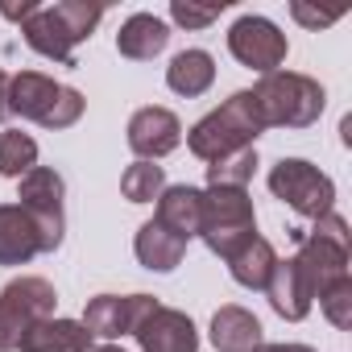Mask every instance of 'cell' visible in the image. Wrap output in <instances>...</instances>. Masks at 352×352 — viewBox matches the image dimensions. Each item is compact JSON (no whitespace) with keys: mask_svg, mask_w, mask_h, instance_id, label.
<instances>
[{"mask_svg":"<svg viewBox=\"0 0 352 352\" xmlns=\"http://www.w3.org/2000/svg\"><path fill=\"white\" fill-rule=\"evenodd\" d=\"M166 46H170V25L162 17H153V13H133L116 34V50L124 58H133V63H149Z\"/></svg>","mask_w":352,"mask_h":352,"instance_id":"e0dca14e","label":"cell"},{"mask_svg":"<svg viewBox=\"0 0 352 352\" xmlns=\"http://www.w3.org/2000/svg\"><path fill=\"white\" fill-rule=\"evenodd\" d=\"M183 145V120L174 116L170 108H137L129 116V149L141 157V162H157L166 153H174Z\"/></svg>","mask_w":352,"mask_h":352,"instance_id":"30bf717a","label":"cell"},{"mask_svg":"<svg viewBox=\"0 0 352 352\" xmlns=\"http://www.w3.org/2000/svg\"><path fill=\"white\" fill-rule=\"evenodd\" d=\"M212 344H216V352H253L257 344H265L261 340V319L253 311L228 302L212 315Z\"/></svg>","mask_w":352,"mask_h":352,"instance_id":"ac0fdd59","label":"cell"},{"mask_svg":"<svg viewBox=\"0 0 352 352\" xmlns=\"http://www.w3.org/2000/svg\"><path fill=\"white\" fill-rule=\"evenodd\" d=\"M253 174H257V149H236L220 162H208V187H241L249 191L253 183Z\"/></svg>","mask_w":352,"mask_h":352,"instance_id":"7402d4cb","label":"cell"},{"mask_svg":"<svg viewBox=\"0 0 352 352\" xmlns=\"http://www.w3.org/2000/svg\"><path fill=\"white\" fill-rule=\"evenodd\" d=\"M157 298L153 294H96L83 311V327L91 336H104V340H116V336H133V327L141 323V315L153 307Z\"/></svg>","mask_w":352,"mask_h":352,"instance_id":"8fae6325","label":"cell"},{"mask_svg":"<svg viewBox=\"0 0 352 352\" xmlns=\"http://www.w3.org/2000/svg\"><path fill=\"white\" fill-rule=\"evenodd\" d=\"M17 348H21V352H91V331H87L79 319H58V315H50V319L34 323V327L21 336Z\"/></svg>","mask_w":352,"mask_h":352,"instance_id":"2e32d148","label":"cell"},{"mask_svg":"<svg viewBox=\"0 0 352 352\" xmlns=\"http://www.w3.org/2000/svg\"><path fill=\"white\" fill-rule=\"evenodd\" d=\"M17 183H21L17 187V199H21V208L38 224L42 253H54L63 245V228H67V220H63V195H67L63 174L50 170V166H34L25 179H17Z\"/></svg>","mask_w":352,"mask_h":352,"instance_id":"52a82bcc","label":"cell"},{"mask_svg":"<svg viewBox=\"0 0 352 352\" xmlns=\"http://www.w3.org/2000/svg\"><path fill=\"white\" fill-rule=\"evenodd\" d=\"M166 83H170V91L195 100V96H204L216 83V58L208 50H183V54H174L170 67H166Z\"/></svg>","mask_w":352,"mask_h":352,"instance_id":"44dd1931","label":"cell"},{"mask_svg":"<svg viewBox=\"0 0 352 352\" xmlns=\"http://www.w3.org/2000/svg\"><path fill=\"white\" fill-rule=\"evenodd\" d=\"M265 298H270V307H274L282 319H290V323H298V319L311 315L315 294H311V286H307V278H302V270H298L294 257H286V261L274 265V274H270V282H265Z\"/></svg>","mask_w":352,"mask_h":352,"instance_id":"7c38bea8","label":"cell"},{"mask_svg":"<svg viewBox=\"0 0 352 352\" xmlns=\"http://www.w3.org/2000/svg\"><path fill=\"white\" fill-rule=\"evenodd\" d=\"M319 311L327 315V323H331V327L348 331V327H352V278L331 282V286L319 294Z\"/></svg>","mask_w":352,"mask_h":352,"instance_id":"484cf974","label":"cell"},{"mask_svg":"<svg viewBox=\"0 0 352 352\" xmlns=\"http://www.w3.org/2000/svg\"><path fill=\"white\" fill-rule=\"evenodd\" d=\"M21 34H25V46H30L34 54L54 58V63H63V67H75V38H71L67 25L58 21L54 5H42V9L21 25Z\"/></svg>","mask_w":352,"mask_h":352,"instance_id":"9a60e30c","label":"cell"},{"mask_svg":"<svg viewBox=\"0 0 352 352\" xmlns=\"http://www.w3.org/2000/svg\"><path fill=\"white\" fill-rule=\"evenodd\" d=\"M162 191H166V174H162V166H153V162H133V166L120 174V195H124L129 204H153Z\"/></svg>","mask_w":352,"mask_h":352,"instance_id":"cb8c5ba5","label":"cell"},{"mask_svg":"<svg viewBox=\"0 0 352 352\" xmlns=\"http://www.w3.org/2000/svg\"><path fill=\"white\" fill-rule=\"evenodd\" d=\"M290 13H294V21H302L307 30H319V25H331L340 13H315V9H307V5H298V0H294V5H290Z\"/></svg>","mask_w":352,"mask_h":352,"instance_id":"f1b7e54d","label":"cell"},{"mask_svg":"<svg viewBox=\"0 0 352 352\" xmlns=\"http://www.w3.org/2000/svg\"><path fill=\"white\" fill-rule=\"evenodd\" d=\"M228 50H232V58H236L241 67H249V71H257V75H270V71H278V67L286 63L290 42H286V34H282L270 17L245 13V17L228 30Z\"/></svg>","mask_w":352,"mask_h":352,"instance_id":"ba28073f","label":"cell"},{"mask_svg":"<svg viewBox=\"0 0 352 352\" xmlns=\"http://www.w3.org/2000/svg\"><path fill=\"white\" fill-rule=\"evenodd\" d=\"M274 265H278V253H274V245H270L265 236H249V241L228 257V274H232V282L245 286V290H265Z\"/></svg>","mask_w":352,"mask_h":352,"instance_id":"ffe728a7","label":"cell"},{"mask_svg":"<svg viewBox=\"0 0 352 352\" xmlns=\"http://www.w3.org/2000/svg\"><path fill=\"white\" fill-rule=\"evenodd\" d=\"M42 253L34 216L21 204H0V265H30Z\"/></svg>","mask_w":352,"mask_h":352,"instance_id":"4fadbf2b","label":"cell"},{"mask_svg":"<svg viewBox=\"0 0 352 352\" xmlns=\"http://www.w3.org/2000/svg\"><path fill=\"white\" fill-rule=\"evenodd\" d=\"M224 9H228V0H220V5H191V0H174V5H170V21L183 25V30H208Z\"/></svg>","mask_w":352,"mask_h":352,"instance_id":"4316f807","label":"cell"},{"mask_svg":"<svg viewBox=\"0 0 352 352\" xmlns=\"http://www.w3.org/2000/svg\"><path fill=\"white\" fill-rule=\"evenodd\" d=\"M270 191L286 208H294L298 216H307V220H319V216L336 212L331 208L336 204V183L327 179L319 166H311L307 157H282L270 170Z\"/></svg>","mask_w":352,"mask_h":352,"instance_id":"8992f818","label":"cell"},{"mask_svg":"<svg viewBox=\"0 0 352 352\" xmlns=\"http://www.w3.org/2000/svg\"><path fill=\"white\" fill-rule=\"evenodd\" d=\"M265 133V116L257 108L253 91H232L216 112H208L199 124H191L187 145L199 162H220L236 149H249Z\"/></svg>","mask_w":352,"mask_h":352,"instance_id":"6da1fadb","label":"cell"},{"mask_svg":"<svg viewBox=\"0 0 352 352\" xmlns=\"http://www.w3.org/2000/svg\"><path fill=\"white\" fill-rule=\"evenodd\" d=\"M54 13H58V21L67 25V34L75 38V46H79V42H87V38H91V30H96V25H100V17H104V9H100V5H87V0H58Z\"/></svg>","mask_w":352,"mask_h":352,"instance_id":"d4e9b609","label":"cell"},{"mask_svg":"<svg viewBox=\"0 0 352 352\" xmlns=\"http://www.w3.org/2000/svg\"><path fill=\"white\" fill-rule=\"evenodd\" d=\"M253 352H315V348H307V344H257Z\"/></svg>","mask_w":352,"mask_h":352,"instance_id":"f546056e","label":"cell"},{"mask_svg":"<svg viewBox=\"0 0 352 352\" xmlns=\"http://www.w3.org/2000/svg\"><path fill=\"white\" fill-rule=\"evenodd\" d=\"M83 91L54 83L42 71H21L9 79V116L34 120L42 129H71L83 116Z\"/></svg>","mask_w":352,"mask_h":352,"instance_id":"3957f363","label":"cell"},{"mask_svg":"<svg viewBox=\"0 0 352 352\" xmlns=\"http://www.w3.org/2000/svg\"><path fill=\"white\" fill-rule=\"evenodd\" d=\"M91 352H124V348H116V344H100V348H91Z\"/></svg>","mask_w":352,"mask_h":352,"instance_id":"1f68e13d","label":"cell"},{"mask_svg":"<svg viewBox=\"0 0 352 352\" xmlns=\"http://www.w3.org/2000/svg\"><path fill=\"white\" fill-rule=\"evenodd\" d=\"M9 116V75L0 71V120Z\"/></svg>","mask_w":352,"mask_h":352,"instance_id":"4dcf8cb0","label":"cell"},{"mask_svg":"<svg viewBox=\"0 0 352 352\" xmlns=\"http://www.w3.org/2000/svg\"><path fill=\"white\" fill-rule=\"evenodd\" d=\"M253 96H257V108L265 116V129H311L323 116V104H327L319 79L298 75V71L261 75Z\"/></svg>","mask_w":352,"mask_h":352,"instance_id":"7a4b0ae2","label":"cell"},{"mask_svg":"<svg viewBox=\"0 0 352 352\" xmlns=\"http://www.w3.org/2000/svg\"><path fill=\"white\" fill-rule=\"evenodd\" d=\"M166 232H174L179 241H191L199 236V220H204V191L199 187H166L157 195V216H153Z\"/></svg>","mask_w":352,"mask_h":352,"instance_id":"5bb4252c","label":"cell"},{"mask_svg":"<svg viewBox=\"0 0 352 352\" xmlns=\"http://www.w3.org/2000/svg\"><path fill=\"white\" fill-rule=\"evenodd\" d=\"M38 166V141L30 133H0V174L5 179H25V174Z\"/></svg>","mask_w":352,"mask_h":352,"instance_id":"603a6c76","label":"cell"},{"mask_svg":"<svg viewBox=\"0 0 352 352\" xmlns=\"http://www.w3.org/2000/svg\"><path fill=\"white\" fill-rule=\"evenodd\" d=\"M58 307V294L46 278H34V274H21L13 278L5 290H0V352H17L21 336L50 319Z\"/></svg>","mask_w":352,"mask_h":352,"instance_id":"5b68a950","label":"cell"},{"mask_svg":"<svg viewBox=\"0 0 352 352\" xmlns=\"http://www.w3.org/2000/svg\"><path fill=\"white\" fill-rule=\"evenodd\" d=\"M199 236L216 257H232L249 236H257V212L249 191L241 187H208L204 191V220H199Z\"/></svg>","mask_w":352,"mask_h":352,"instance_id":"277c9868","label":"cell"},{"mask_svg":"<svg viewBox=\"0 0 352 352\" xmlns=\"http://www.w3.org/2000/svg\"><path fill=\"white\" fill-rule=\"evenodd\" d=\"M133 253H137V261H141L145 270H153V274H170V270H179V265H183V257H187V241H179L174 232H166L157 220H149V224L137 228Z\"/></svg>","mask_w":352,"mask_h":352,"instance_id":"d6986e66","label":"cell"},{"mask_svg":"<svg viewBox=\"0 0 352 352\" xmlns=\"http://www.w3.org/2000/svg\"><path fill=\"white\" fill-rule=\"evenodd\" d=\"M133 340L141 344V352H199V331L191 323V315L153 302L141 323L133 327Z\"/></svg>","mask_w":352,"mask_h":352,"instance_id":"9c48e42d","label":"cell"},{"mask_svg":"<svg viewBox=\"0 0 352 352\" xmlns=\"http://www.w3.org/2000/svg\"><path fill=\"white\" fill-rule=\"evenodd\" d=\"M38 9H42L38 0H21V5H17V0H0V13H5L9 21H17V25H25Z\"/></svg>","mask_w":352,"mask_h":352,"instance_id":"83f0119b","label":"cell"}]
</instances>
